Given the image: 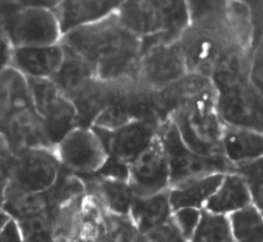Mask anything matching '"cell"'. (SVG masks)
Masks as SVG:
<instances>
[{"label":"cell","mask_w":263,"mask_h":242,"mask_svg":"<svg viewBox=\"0 0 263 242\" xmlns=\"http://www.w3.org/2000/svg\"><path fill=\"white\" fill-rule=\"evenodd\" d=\"M53 154L61 167L77 176L95 173L108 157L91 127L72 129L55 146Z\"/></svg>","instance_id":"cell-9"},{"label":"cell","mask_w":263,"mask_h":242,"mask_svg":"<svg viewBox=\"0 0 263 242\" xmlns=\"http://www.w3.org/2000/svg\"><path fill=\"white\" fill-rule=\"evenodd\" d=\"M63 51V61L50 79L67 99H70L95 76L91 66L85 60L65 48Z\"/></svg>","instance_id":"cell-23"},{"label":"cell","mask_w":263,"mask_h":242,"mask_svg":"<svg viewBox=\"0 0 263 242\" xmlns=\"http://www.w3.org/2000/svg\"><path fill=\"white\" fill-rule=\"evenodd\" d=\"M17 223L24 242H54L52 210Z\"/></svg>","instance_id":"cell-28"},{"label":"cell","mask_w":263,"mask_h":242,"mask_svg":"<svg viewBox=\"0 0 263 242\" xmlns=\"http://www.w3.org/2000/svg\"><path fill=\"white\" fill-rule=\"evenodd\" d=\"M251 204L252 198L242 179L234 172H227L203 209L228 216Z\"/></svg>","instance_id":"cell-20"},{"label":"cell","mask_w":263,"mask_h":242,"mask_svg":"<svg viewBox=\"0 0 263 242\" xmlns=\"http://www.w3.org/2000/svg\"><path fill=\"white\" fill-rule=\"evenodd\" d=\"M59 44L85 60L99 80L117 83L136 78L141 38L122 26L116 13L67 32Z\"/></svg>","instance_id":"cell-1"},{"label":"cell","mask_w":263,"mask_h":242,"mask_svg":"<svg viewBox=\"0 0 263 242\" xmlns=\"http://www.w3.org/2000/svg\"><path fill=\"white\" fill-rule=\"evenodd\" d=\"M2 206L8 215L16 221L54 209L49 190L42 193L6 191Z\"/></svg>","instance_id":"cell-24"},{"label":"cell","mask_w":263,"mask_h":242,"mask_svg":"<svg viewBox=\"0 0 263 242\" xmlns=\"http://www.w3.org/2000/svg\"><path fill=\"white\" fill-rule=\"evenodd\" d=\"M32 107L43 119L46 133L55 146L78 127L76 109L51 79L27 78Z\"/></svg>","instance_id":"cell-7"},{"label":"cell","mask_w":263,"mask_h":242,"mask_svg":"<svg viewBox=\"0 0 263 242\" xmlns=\"http://www.w3.org/2000/svg\"><path fill=\"white\" fill-rule=\"evenodd\" d=\"M221 151L223 158L231 165H239L263 158V133L246 128L225 126Z\"/></svg>","instance_id":"cell-18"},{"label":"cell","mask_w":263,"mask_h":242,"mask_svg":"<svg viewBox=\"0 0 263 242\" xmlns=\"http://www.w3.org/2000/svg\"><path fill=\"white\" fill-rule=\"evenodd\" d=\"M247 186L252 203L260 210L263 209V158L231 167Z\"/></svg>","instance_id":"cell-27"},{"label":"cell","mask_w":263,"mask_h":242,"mask_svg":"<svg viewBox=\"0 0 263 242\" xmlns=\"http://www.w3.org/2000/svg\"><path fill=\"white\" fill-rule=\"evenodd\" d=\"M159 135L170 167V188L194 178L231 171V165L223 157H205L188 149L171 118L161 126Z\"/></svg>","instance_id":"cell-6"},{"label":"cell","mask_w":263,"mask_h":242,"mask_svg":"<svg viewBox=\"0 0 263 242\" xmlns=\"http://www.w3.org/2000/svg\"><path fill=\"white\" fill-rule=\"evenodd\" d=\"M235 242H263L262 210L251 204L228 215Z\"/></svg>","instance_id":"cell-25"},{"label":"cell","mask_w":263,"mask_h":242,"mask_svg":"<svg viewBox=\"0 0 263 242\" xmlns=\"http://www.w3.org/2000/svg\"><path fill=\"white\" fill-rule=\"evenodd\" d=\"M173 209L168 190L147 197H135L129 217L139 234L146 235L171 219Z\"/></svg>","instance_id":"cell-19"},{"label":"cell","mask_w":263,"mask_h":242,"mask_svg":"<svg viewBox=\"0 0 263 242\" xmlns=\"http://www.w3.org/2000/svg\"><path fill=\"white\" fill-rule=\"evenodd\" d=\"M188 71L178 42L159 44L141 51L136 82L151 92H159L184 77Z\"/></svg>","instance_id":"cell-8"},{"label":"cell","mask_w":263,"mask_h":242,"mask_svg":"<svg viewBox=\"0 0 263 242\" xmlns=\"http://www.w3.org/2000/svg\"><path fill=\"white\" fill-rule=\"evenodd\" d=\"M87 195L94 198L106 211L118 215H129L135 194L127 182L104 178L95 174L79 176Z\"/></svg>","instance_id":"cell-17"},{"label":"cell","mask_w":263,"mask_h":242,"mask_svg":"<svg viewBox=\"0 0 263 242\" xmlns=\"http://www.w3.org/2000/svg\"><path fill=\"white\" fill-rule=\"evenodd\" d=\"M127 108L120 102H114L107 105L94 119L91 127L103 130V131H115L128 123L133 122Z\"/></svg>","instance_id":"cell-29"},{"label":"cell","mask_w":263,"mask_h":242,"mask_svg":"<svg viewBox=\"0 0 263 242\" xmlns=\"http://www.w3.org/2000/svg\"><path fill=\"white\" fill-rule=\"evenodd\" d=\"M201 210L195 208H180L172 213L171 221L189 242L199 223Z\"/></svg>","instance_id":"cell-30"},{"label":"cell","mask_w":263,"mask_h":242,"mask_svg":"<svg viewBox=\"0 0 263 242\" xmlns=\"http://www.w3.org/2000/svg\"><path fill=\"white\" fill-rule=\"evenodd\" d=\"M118 82L107 83L90 79L69 100L77 112L78 127L90 128L96 116L109 104L116 102Z\"/></svg>","instance_id":"cell-16"},{"label":"cell","mask_w":263,"mask_h":242,"mask_svg":"<svg viewBox=\"0 0 263 242\" xmlns=\"http://www.w3.org/2000/svg\"><path fill=\"white\" fill-rule=\"evenodd\" d=\"M0 242H24L18 223L10 219L0 230Z\"/></svg>","instance_id":"cell-35"},{"label":"cell","mask_w":263,"mask_h":242,"mask_svg":"<svg viewBox=\"0 0 263 242\" xmlns=\"http://www.w3.org/2000/svg\"><path fill=\"white\" fill-rule=\"evenodd\" d=\"M14 159V152L3 135H0V205L3 204L5 193L11 179Z\"/></svg>","instance_id":"cell-31"},{"label":"cell","mask_w":263,"mask_h":242,"mask_svg":"<svg viewBox=\"0 0 263 242\" xmlns=\"http://www.w3.org/2000/svg\"><path fill=\"white\" fill-rule=\"evenodd\" d=\"M136 197H147L170 189V167L160 135L128 165V180Z\"/></svg>","instance_id":"cell-11"},{"label":"cell","mask_w":263,"mask_h":242,"mask_svg":"<svg viewBox=\"0 0 263 242\" xmlns=\"http://www.w3.org/2000/svg\"><path fill=\"white\" fill-rule=\"evenodd\" d=\"M170 118L185 146L192 152L205 157H223L221 139L225 125L216 109L213 85L183 98Z\"/></svg>","instance_id":"cell-3"},{"label":"cell","mask_w":263,"mask_h":242,"mask_svg":"<svg viewBox=\"0 0 263 242\" xmlns=\"http://www.w3.org/2000/svg\"><path fill=\"white\" fill-rule=\"evenodd\" d=\"M30 106L27 78L12 67L0 73V126L15 112Z\"/></svg>","instance_id":"cell-22"},{"label":"cell","mask_w":263,"mask_h":242,"mask_svg":"<svg viewBox=\"0 0 263 242\" xmlns=\"http://www.w3.org/2000/svg\"><path fill=\"white\" fill-rule=\"evenodd\" d=\"M57 2H0V19L14 49L58 45L62 34Z\"/></svg>","instance_id":"cell-5"},{"label":"cell","mask_w":263,"mask_h":242,"mask_svg":"<svg viewBox=\"0 0 263 242\" xmlns=\"http://www.w3.org/2000/svg\"><path fill=\"white\" fill-rule=\"evenodd\" d=\"M161 126L154 120H133L111 132L91 128L102 142L109 157L129 165L151 145Z\"/></svg>","instance_id":"cell-12"},{"label":"cell","mask_w":263,"mask_h":242,"mask_svg":"<svg viewBox=\"0 0 263 242\" xmlns=\"http://www.w3.org/2000/svg\"><path fill=\"white\" fill-rule=\"evenodd\" d=\"M133 242H150V241L147 239V237H146L145 235L139 234V235L135 238V240H134Z\"/></svg>","instance_id":"cell-37"},{"label":"cell","mask_w":263,"mask_h":242,"mask_svg":"<svg viewBox=\"0 0 263 242\" xmlns=\"http://www.w3.org/2000/svg\"><path fill=\"white\" fill-rule=\"evenodd\" d=\"M150 242H189L174 226L171 219L145 235Z\"/></svg>","instance_id":"cell-32"},{"label":"cell","mask_w":263,"mask_h":242,"mask_svg":"<svg viewBox=\"0 0 263 242\" xmlns=\"http://www.w3.org/2000/svg\"><path fill=\"white\" fill-rule=\"evenodd\" d=\"M14 48L6 33L4 24L0 19V73L11 67V60Z\"/></svg>","instance_id":"cell-34"},{"label":"cell","mask_w":263,"mask_h":242,"mask_svg":"<svg viewBox=\"0 0 263 242\" xmlns=\"http://www.w3.org/2000/svg\"><path fill=\"white\" fill-rule=\"evenodd\" d=\"M60 169L61 166L51 151H19L15 154L7 191L19 193L46 192L57 182Z\"/></svg>","instance_id":"cell-10"},{"label":"cell","mask_w":263,"mask_h":242,"mask_svg":"<svg viewBox=\"0 0 263 242\" xmlns=\"http://www.w3.org/2000/svg\"><path fill=\"white\" fill-rule=\"evenodd\" d=\"M116 15L125 29L141 39L161 34L170 43H177L191 25L185 0L121 2Z\"/></svg>","instance_id":"cell-4"},{"label":"cell","mask_w":263,"mask_h":242,"mask_svg":"<svg viewBox=\"0 0 263 242\" xmlns=\"http://www.w3.org/2000/svg\"><path fill=\"white\" fill-rule=\"evenodd\" d=\"M97 176L104 177V178H110V179H117V180H128V165L119 162L118 160L107 157L103 165L95 172L93 173Z\"/></svg>","instance_id":"cell-33"},{"label":"cell","mask_w":263,"mask_h":242,"mask_svg":"<svg viewBox=\"0 0 263 242\" xmlns=\"http://www.w3.org/2000/svg\"><path fill=\"white\" fill-rule=\"evenodd\" d=\"M120 0H62L53 9L61 34L94 24L115 14Z\"/></svg>","instance_id":"cell-14"},{"label":"cell","mask_w":263,"mask_h":242,"mask_svg":"<svg viewBox=\"0 0 263 242\" xmlns=\"http://www.w3.org/2000/svg\"><path fill=\"white\" fill-rule=\"evenodd\" d=\"M64 57L60 44L49 47L16 48L13 50L11 67L26 78L50 79L59 69Z\"/></svg>","instance_id":"cell-15"},{"label":"cell","mask_w":263,"mask_h":242,"mask_svg":"<svg viewBox=\"0 0 263 242\" xmlns=\"http://www.w3.org/2000/svg\"><path fill=\"white\" fill-rule=\"evenodd\" d=\"M190 242H235L228 216L202 209Z\"/></svg>","instance_id":"cell-26"},{"label":"cell","mask_w":263,"mask_h":242,"mask_svg":"<svg viewBox=\"0 0 263 242\" xmlns=\"http://www.w3.org/2000/svg\"><path fill=\"white\" fill-rule=\"evenodd\" d=\"M223 176L222 173L211 174L171 187L168 198L173 211L180 208L203 209L221 184Z\"/></svg>","instance_id":"cell-21"},{"label":"cell","mask_w":263,"mask_h":242,"mask_svg":"<svg viewBox=\"0 0 263 242\" xmlns=\"http://www.w3.org/2000/svg\"><path fill=\"white\" fill-rule=\"evenodd\" d=\"M0 135L7 140L14 154L22 150H54L43 119L32 106L9 116L0 126Z\"/></svg>","instance_id":"cell-13"},{"label":"cell","mask_w":263,"mask_h":242,"mask_svg":"<svg viewBox=\"0 0 263 242\" xmlns=\"http://www.w3.org/2000/svg\"><path fill=\"white\" fill-rule=\"evenodd\" d=\"M250 61L245 53L229 54L214 68L210 78L223 124L263 133L262 93L249 80Z\"/></svg>","instance_id":"cell-2"},{"label":"cell","mask_w":263,"mask_h":242,"mask_svg":"<svg viewBox=\"0 0 263 242\" xmlns=\"http://www.w3.org/2000/svg\"><path fill=\"white\" fill-rule=\"evenodd\" d=\"M11 219V217L8 215V213L4 210L3 206L0 205V230H2L5 225Z\"/></svg>","instance_id":"cell-36"}]
</instances>
